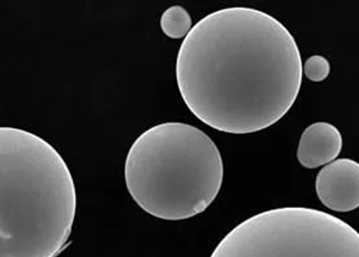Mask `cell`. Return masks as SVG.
Returning <instances> with one entry per match:
<instances>
[{"mask_svg":"<svg viewBox=\"0 0 359 257\" xmlns=\"http://www.w3.org/2000/svg\"><path fill=\"white\" fill-rule=\"evenodd\" d=\"M304 64L294 36L259 9L231 7L199 20L180 46L176 81L190 112L228 134L276 124L299 94Z\"/></svg>","mask_w":359,"mask_h":257,"instance_id":"cell-1","label":"cell"},{"mask_svg":"<svg viewBox=\"0 0 359 257\" xmlns=\"http://www.w3.org/2000/svg\"><path fill=\"white\" fill-rule=\"evenodd\" d=\"M77 194L62 155L36 134L0 127V257H56L72 234Z\"/></svg>","mask_w":359,"mask_h":257,"instance_id":"cell-2","label":"cell"},{"mask_svg":"<svg viewBox=\"0 0 359 257\" xmlns=\"http://www.w3.org/2000/svg\"><path fill=\"white\" fill-rule=\"evenodd\" d=\"M126 188L144 212L182 221L205 212L223 185L224 164L215 142L184 123L147 129L126 155Z\"/></svg>","mask_w":359,"mask_h":257,"instance_id":"cell-3","label":"cell"},{"mask_svg":"<svg viewBox=\"0 0 359 257\" xmlns=\"http://www.w3.org/2000/svg\"><path fill=\"white\" fill-rule=\"evenodd\" d=\"M210 257H359V232L330 213L281 207L238 223Z\"/></svg>","mask_w":359,"mask_h":257,"instance_id":"cell-4","label":"cell"},{"mask_svg":"<svg viewBox=\"0 0 359 257\" xmlns=\"http://www.w3.org/2000/svg\"><path fill=\"white\" fill-rule=\"evenodd\" d=\"M320 203L334 212H351L359 208V162L336 159L324 165L315 179Z\"/></svg>","mask_w":359,"mask_h":257,"instance_id":"cell-5","label":"cell"},{"mask_svg":"<svg viewBox=\"0 0 359 257\" xmlns=\"http://www.w3.org/2000/svg\"><path fill=\"white\" fill-rule=\"evenodd\" d=\"M342 150L340 130L330 123L307 126L297 148V159L306 169H316L337 159Z\"/></svg>","mask_w":359,"mask_h":257,"instance_id":"cell-6","label":"cell"},{"mask_svg":"<svg viewBox=\"0 0 359 257\" xmlns=\"http://www.w3.org/2000/svg\"><path fill=\"white\" fill-rule=\"evenodd\" d=\"M161 27L163 33L168 38L185 39L191 30V18L184 7L172 6L163 12Z\"/></svg>","mask_w":359,"mask_h":257,"instance_id":"cell-7","label":"cell"},{"mask_svg":"<svg viewBox=\"0 0 359 257\" xmlns=\"http://www.w3.org/2000/svg\"><path fill=\"white\" fill-rule=\"evenodd\" d=\"M331 73V64L322 55L310 56L304 64V74L307 80L322 82Z\"/></svg>","mask_w":359,"mask_h":257,"instance_id":"cell-8","label":"cell"}]
</instances>
